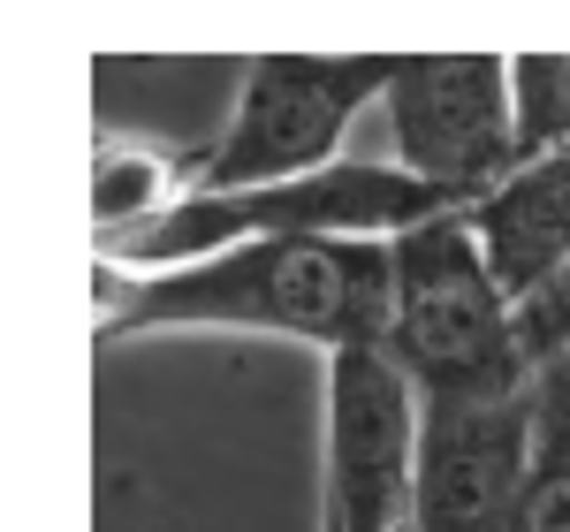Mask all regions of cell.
I'll use <instances>...</instances> for the list:
<instances>
[{
    "instance_id": "ba28073f",
    "label": "cell",
    "mask_w": 570,
    "mask_h": 532,
    "mask_svg": "<svg viewBox=\"0 0 570 532\" xmlns=\"http://www.w3.org/2000/svg\"><path fill=\"white\" fill-rule=\"evenodd\" d=\"M198 176H206V152H160L137 137H99V152H91V244L160 221L176 198L198 190Z\"/></svg>"
},
{
    "instance_id": "7a4b0ae2",
    "label": "cell",
    "mask_w": 570,
    "mask_h": 532,
    "mask_svg": "<svg viewBox=\"0 0 570 532\" xmlns=\"http://www.w3.org/2000/svg\"><path fill=\"white\" fill-rule=\"evenodd\" d=\"M395 319L389 357L411 373L419 403H480V396H525L540 388V365L525 357L518 305L487 274L480 236L464 214L395 236Z\"/></svg>"
},
{
    "instance_id": "5b68a950",
    "label": "cell",
    "mask_w": 570,
    "mask_h": 532,
    "mask_svg": "<svg viewBox=\"0 0 570 532\" xmlns=\"http://www.w3.org/2000/svg\"><path fill=\"white\" fill-rule=\"evenodd\" d=\"M381 122H389L395 168H411L449 214L480 206L487 190H502V183L518 176L510 61H494V53L395 61Z\"/></svg>"
},
{
    "instance_id": "8fae6325",
    "label": "cell",
    "mask_w": 570,
    "mask_h": 532,
    "mask_svg": "<svg viewBox=\"0 0 570 532\" xmlns=\"http://www.w3.org/2000/svg\"><path fill=\"white\" fill-rule=\"evenodd\" d=\"M518 335H525V357L548 373V365H570V266L518 305Z\"/></svg>"
},
{
    "instance_id": "52a82bcc",
    "label": "cell",
    "mask_w": 570,
    "mask_h": 532,
    "mask_svg": "<svg viewBox=\"0 0 570 532\" xmlns=\"http://www.w3.org/2000/svg\"><path fill=\"white\" fill-rule=\"evenodd\" d=\"M464 228L480 236V259L510 305L540 297L570 266V152L532 160L502 190H487L480 206H464Z\"/></svg>"
},
{
    "instance_id": "6da1fadb",
    "label": "cell",
    "mask_w": 570,
    "mask_h": 532,
    "mask_svg": "<svg viewBox=\"0 0 570 532\" xmlns=\"http://www.w3.org/2000/svg\"><path fill=\"white\" fill-rule=\"evenodd\" d=\"M395 252L389 244H244L176 274L99 266V343L137 335H282L320 357L389 351Z\"/></svg>"
},
{
    "instance_id": "8992f818",
    "label": "cell",
    "mask_w": 570,
    "mask_h": 532,
    "mask_svg": "<svg viewBox=\"0 0 570 532\" xmlns=\"http://www.w3.org/2000/svg\"><path fill=\"white\" fill-rule=\"evenodd\" d=\"M540 464V388L426 403L411 532H510Z\"/></svg>"
},
{
    "instance_id": "3957f363",
    "label": "cell",
    "mask_w": 570,
    "mask_h": 532,
    "mask_svg": "<svg viewBox=\"0 0 570 532\" xmlns=\"http://www.w3.org/2000/svg\"><path fill=\"white\" fill-rule=\"evenodd\" d=\"M389 77L395 61H289V53L252 61L220 137L206 145L198 190H259L351 160L343 137L365 107L389 99Z\"/></svg>"
},
{
    "instance_id": "277c9868",
    "label": "cell",
    "mask_w": 570,
    "mask_h": 532,
    "mask_svg": "<svg viewBox=\"0 0 570 532\" xmlns=\"http://www.w3.org/2000/svg\"><path fill=\"white\" fill-rule=\"evenodd\" d=\"M426 403L389 351L327 357L320 381V532H411Z\"/></svg>"
},
{
    "instance_id": "30bf717a",
    "label": "cell",
    "mask_w": 570,
    "mask_h": 532,
    "mask_svg": "<svg viewBox=\"0 0 570 532\" xmlns=\"http://www.w3.org/2000/svg\"><path fill=\"white\" fill-rule=\"evenodd\" d=\"M510 115H518V168L570 152V53L510 61Z\"/></svg>"
},
{
    "instance_id": "9c48e42d",
    "label": "cell",
    "mask_w": 570,
    "mask_h": 532,
    "mask_svg": "<svg viewBox=\"0 0 570 532\" xmlns=\"http://www.w3.org/2000/svg\"><path fill=\"white\" fill-rule=\"evenodd\" d=\"M510 532H570V365L540 373V464Z\"/></svg>"
}]
</instances>
